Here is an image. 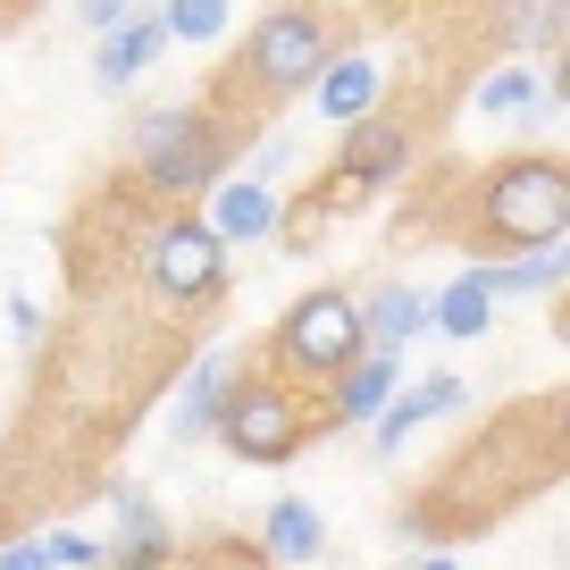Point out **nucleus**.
I'll return each instance as SVG.
<instances>
[{"label": "nucleus", "mask_w": 570, "mask_h": 570, "mask_svg": "<svg viewBox=\"0 0 570 570\" xmlns=\"http://www.w3.org/2000/svg\"><path fill=\"white\" fill-rule=\"evenodd\" d=\"M336 51H344V42H336V26H327L320 0H277V9L252 18V35L235 42V59L218 68L210 109L227 126H252V118H268V109H285L294 92L320 85Z\"/></svg>", "instance_id": "f257e3e1"}, {"label": "nucleus", "mask_w": 570, "mask_h": 570, "mask_svg": "<svg viewBox=\"0 0 570 570\" xmlns=\"http://www.w3.org/2000/svg\"><path fill=\"white\" fill-rule=\"evenodd\" d=\"M570 235V160L562 151H503L470 177V252H553Z\"/></svg>", "instance_id": "f03ea898"}, {"label": "nucleus", "mask_w": 570, "mask_h": 570, "mask_svg": "<svg viewBox=\"0 0 570 570\" xmlns=\"http://www.w3.org/2000/svg\"><path fill=\"white\" fill-rule=\"evenodd\" d=\"M235 142L244 126H227L210 101H168V109H142L135 118V177L168 202H194V194H218L235 168Z\"/></svg>", "instance_id": "7ed1b4c3"}, {"label": "nucleus", "mask_w": 570, "mask_h": 570, "mask_svg": "<svg viewBox=\"0 0 570 570\" xmlns=\"http://www.w3.org/2000/svg\"><path fill=\"white\" fill-rule=\"evenodd\" d=\"M311 436H320V411L303 403V386H294V377L244 370V377L227 386V411H218V445H227L235 462L277 470V462H294Z\"/></svg>", "instance_id": "20e7f679"}, {"label": "nucleus", "mask_w": 570, "mask_h": 570, "mask_svg": "<svg viewBox=\"0 0 570 570\" xmlns=\"http://www.w3.org/2000/svg\"><path fill=\"white\" fill-rule=\"evenodd\" d=\"M361 353H370V327H361V303L336 294V285L303 294V303L268 327V370L294 377V386H336Z\"/></svg>", "instance_id": "39448f33"}, {"label": "nucleus", "mask_w": 570, "mask_h": 570, "mask_svg": "<svg viewBox=\"0 0 570 570\" xmlns=\"http://www.w3.org/2000/svg\"><path fill=\"white\" fill-rule=\"evenodd\" d=\"M142 277H151V294L177 311H210L218 294H227V235L210 227V218L177 210L151 244H142Z\"/></svg>", "instance_id": "423d86ee"}, {"label": "nucleus", "mask_w": 570, "mask_h": 570, "mask_svg": "<svg viewBox=\"0 0 570 570\" xmlns=\"http://www.w3.org/2000/svg\"><path fill=\"white\" fill-rule=\"evenodd\" d=\"M403 168H411V126L394 118V109H370V118H353L336 135V160H327V177H320V210L327 218L361 210V202L386 194Z\"/></svg>", "instance_id": "0eeeda50"}, {"label": "nucleus", "mask_w": 570, "mask_h": 570, "mask_svg": "<svg viewBox=\"0 0 570 570\" xmlns=\"http://www.w3.org/2000/svg\"><path fill=\"white\" fill-rule=\"evenodd\" d=\"M403 394V353H361L353 370L327 386V411H320V428H377L386 420V403Z\"/></svg>", "instance_id": "6e6552de"}, {"label": "nucleus", "mask_w": 570, "mask_h": 570, "mask_svg": "<svg viewBox=\"0 0 570 570\" xmlns=\"http://www.w3.org/2000/svg\"><path fill=\"white\" fill-rule=\"evenodd\" d=\"M244 377V361L235 353H202L194 370H185L177 403H168V436L177 445H202V436H218V411H227V386Z\"/></svg>", "instance_id": "1a4fd4ad"}, {"label": "nucleus", "mask_w": 570, "mask_h": 570, "mask_svg": "<svg viewBox=\"0 0 570 570\" xmlns=\"http://www.w3.org/2000/svg\"><path fill=\"white\" fill-rule=\"evenodd\" d=\"M462 394H470V386H462L453 370H428V377H411V386H403V394L386 403V420H377V453H403V445L420 436L428 420H445V411H462Z\"/></svg>", "instance_id": "9d476101"}, {"label": "nucleus", "mask_w": 570, "mask_h": 570, "mask_svg": "<svg viewBox=\"0 0 570 570\" xmlns=\"http://www.w3.org/2000/svg\"><path fill=\"white\" fill-rule=\"evenodd\" d=\"M109 570H177V529H168L135 487H118V537H109Z\"/></svg>", "instance_id": "9b49d317"}, {"label": "nucleus", "mask_w": 570, "mask_h": 570, "mask_svg": "<svg viewBox=\"0 0 570 570\" xmlns=\"http://www.w3.org/2000/svg\"><path fill=\"white\" fill-rule=\"evenodd\" d=\"M210 227L227 235V244H268V235L285 227L268 177H227V185H218V202H210Z\"/></svg>", "instance_id": "f8f14e48"}, {"label": "nucleus", "mask_w": 570, "mask_h": 570, "mask_svg": "<svg viewBox=\"0 0 570 570\" xmlns=\"http://www.w3.org/2000/svg\"><path fill=\"white\" fill-rule=\"evenodd\" d=\"M361 327H370L377 353H403L411 336H428V294H420V285H403V277L370 285V303H361Z\"/></svg>", "instance_id": "ddd939ff"}, {"label": "nucleus", "mask_w": 570, "mask_h": 570, "mask_svg": "<svg viewBox=\"0 0 570 570\" xmlns=\"http://www.w3.org/2000/svg\"><path fill=\"white\" fill-rule=\"evenodd\" d=\"M261 553H268V562H320V553H327V520H320V503L277 495V503H268V520H261Z\"/></svg>", "instance_id": "4468645a"}, {"label": "nucleus", "mask_w": 570, "mask_h": 570, "mask_svg": "<svg viewBox=\"0 0 570 570\" xmlns=\"http://www.w3.org/2000/svg\"><path fill=\"white\" fill-rule=\"evenodd\" d=\"M311 92H320V118H327V126H353V118H370V109H377V59L336 51V59H327V76H320Z\"/></svg>", "instance_id": "2eb2a0df"}, {"label": "nucleus", "mask_w": 570, "mask_h": 570, "mask_svg": "<svg viewBox=\"0 0 570 570\" xmlns=\"http://www.w3.org/2000/svg\"><path fill=\"white\" fill-rule=\"evenodd\" d=\"M160 42H168V18H126L118 35L101 42V59H92V76H101L109 92H118V85H135V76L151 68V59H160Z\"/></svg>", "instance_id": "dca6fc26"}, {"label": "nucleus", "mask_w": 570, "mask_h": 570, "mask_svg": "<svg viewBox=\"0 0 570 570\" xmlns=\"http://www.w3.org/2000/svg\"><path fill=\"white\" fill-rule=\"evenodd\" d=\"M487 320H495V294H487V277L479 268H462V277L428 303V327L436 336H453V344H470V336H487Z\"/></svg>", "instance_id": "f3484780"}, {"label": "nucleus", "mask_w": 570, "mask_h": 570, "mask_svg": "<svg viewBox=\"0 0 570 570\" xmlns=\"http://www.w3.org/2000/svg\"><path fill=\"white\" fill-rule=\"evenodd\" d=\"M495 42H503V51H546V42H570L562 0H495Z\"/></svg>", "instance_id": "a211bd4d"}, {"label": "nucleus", "mask_w": 570, "mask_h": 570, "mask_svg": "<svg viewBox=\"0 0 570 570\" xmlns=\"http://www.w3.org/2000/svg\"><path fill=\"white\" fill-rule=\"evenodd\" d=\"M479 277H487V294H495V303H529V294H553V285H562V261L520 252V261H495V268H479Z\"/></svg>", "instance_id": "6ab92c4d"}, {"label": "nucleus", "mask_w": 570, "mask_h": 570, "mask_svg": "<svg viewBox=\"0 0 570 570\" xmlns=\"http://www.w3.org/2000/svg\"><path fill=\"white\" fill-rule=\"evenodd\" d=\"M537 101H546V85H537L529 68H495V76L479 85V109H487V118H512V109H537Z\"/></svg>", "instance_id": "aec40b11"}, {"label": "nucleus", "mask_w": 570, "mask_h": 570, "mask_svg": "<svg viewBox=\"0 0 570 570\" xmlns=\"http://www.w3.org/2000/svg\"><path fill=\"white\" fill-rule=\"evenodd\" d=\"M218 26H227V0H168V35H185V42H210Z\"/></svg>", "instance_id": "412c9836"}, {"label": "nucleus", "mask_w": 570, "mask_h": 570, "mask_svg": "<svg viewBox=\"0 0 570 570\" xmlns=\"http://www.w3.org/2000/svg\"><path fill=\"white\" fill-rule=\"evenodd\" d=\"M59 570H109V537H76V529H51L42 537Z\"/></svg>", "instance_id": "4be33fe9"}, {"label": "nucleus", "mask_w": 570, "mask_h": 570, "mask_svg": "<svg viewBox=\"0 0 570 570\" xmlns=\"http://www.w3.org/2000/svg\"><path fill=\"white\" fill-rule=\"evenodd\" d=\"M320 227H327V210H320V194H303V210L285 218V227H277V235H285V252H311V235H320Z\"/></svg>", "instance_id": "5701e85b"}, {"label": "nucleus", "mask_w": 570, "mask_h": 570, "mask_svg": "<svg viewBox=\"0 0 570 570\" xmlns=\"http://www.w3.org/2000/svg\"><path fill=\"white\" fill-rule=\"evenodd\" d=\"M537 420H546V436H553V462H570V386L553 394V403L537 411Z\"/></svg>", "instance_id": "b1692460"}, {"label": "nucleus", "mask_w": 570, "mask_h": 570, "mask_svg": "<svg viewBox=\"0 0 570 570\" xmlns=\"http://www.w3.org/2000/svg\"><path fill=\"white\" fill-rule=\"evenodd\" d=\"M0 570H51V546H42V537H18V546H0Z\"/></svg>", "instance_id": "393cba45"}, {"label": "nucleus", "mask_w": 570, "mask_h": 570, "mask_svg": "<svg viewBox=\"0 0 570 570\" xmlns=\"http://www.w3.org/2000/svg\"><path fill=\"white\" fill-rule=\"evenodd\" d=\"M9 336H18V344H35V336H42V311L26 303V294H9Z\"/></svg>", "instance_id": "a878e982"}, {"label": "nucleus", "mask_w": 570, "mask_h": 570, "mask_svg": "<svg viewBox=\"0 0 570 570\" xmlns=\"http://www.w3.org/2000/svg\"><path fill=\"white\" fill-rule=\"evenodd\" d=\"M85 26H101V35H118V26H126V0H85Z\"/></svg>", "instance_id": "bb28decb"}, {"label": "nucleus", "mask_w": 570, "mask_h": 570, "mask_svg": "<svg viewBox=\"0 0 570 570\" xmlns=\"http://www.w3.org/2000/svg\"><path fill=\"white\" fill-rule=\"evenodd\" d=\"M553 101H570V42H562V68H553Z\"/></svg>", "instance_id": "cd10ccee"}, {"label": "nucleus", "mask_w": 570, "mask_h": 570, "mask_svg": "<svg viewBox=\"0 0 570 570\" xmlns=\"http://www.w3.org/2000/svg\"><path fill=\"white\" fill-rule=\"evenodd\" d=\"M185 570H227V553H210V562H185Z\"/></svg>", "instance_id": "c85d7f7f"}, {"label": "nucleus", "mask_w": 570, "mask_h": 570, "mask_svg": "<svg viewBox=\"0 0 570 570\" xmlns=\"http://www.w3.org/2000/svg\"><path fill=\"white\" fill-rule=\"evenodd\" d=\"M420 570H462V562H445V553H436V562H420Z\"/></svg>", "instance_id": "c756f323"}, {"label": "nucleus", "mask_w": 570, "mask_h": 570, "mask_svg": "<svg viewBox=\"0 0 570 570\" xmlns=\"http://www.w3.org/2000/svg\"><path fill=\"white\" fill-rule=\"evenodd\" d=\"M553 261H562V285H570V244H562V252H553Z\"/></svg>", "instance_id": "7c9ffc66"}, {"label": "nucleus", "mask_w": 570, "mask_h": 570, "mask_svg": "<svg viewBox=\"0 0 570 570\" xmlns=\"http://www.w3.org/2000/svg\"><path fill=\"white\" fill-rule=\"evenodd\" d=\"M0 537H9V512H0Z\"/></svg>", "instance_id": "2f4dec72"}, {"label": "nucleus", "mask_w": 570, "mask_h": 570, "mask_svg": "<svg viewBox=\"0 0 570 570\" xmlns=\"http://www.w3.org/2000/svg\"><path fill=\"white\" fill-rule=\"evenodd\" d=\"M562 18H570V0H562Z\"/></svg>", "instance_id": "473e14b6"}, {"label": "nucleus", "mask_w": 570, "mask_h": 570, "mask_svg": "<svg viewBox=\"0 0 570 570\" xmlns=\"http://www.w3.org/2000/svg\"><path fill=\"white\" fill-rule=\"evenodd\" d=\"M320 9H327V0H320Z\"/></svg>", "instance_id": "72a5a7b5"}]
</instances>
